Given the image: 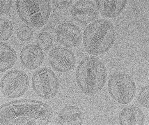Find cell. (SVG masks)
<instances>
[{"label":"cell","mask_w":149,"mask_h":125,"mask_svg":"<svg viewBox=\"0 0 149 125\" xmlns=\"http://www.w3.org/2000/svg\"><path fill=\"white\" fill-rule=\"evenodd\" d=\"M53 115L52 108L42 101L35 100L14 101L1 105V125H46Z\"/></svg>","instance_id":"cell-1"},{"label":"cell","mask_w":149,"mask_h":125,"mask_svg":"<svg viewBox=\"0 0 149 125\" xmlns=\"http://www.w3.org/2000/svg\"><path fill=\"white\" fill-rule=\"evenodd\" d=\"M110 95L117 102L123 104L130 103L136 92L135 82L128 74L121 72L113 73L108 84Z\"/></svg>","instance_id":"cell-5"},{"label":"cell","mask_w":149,"mask_h":125,"mask_svg":"<svg viewBox=\"0 0 149 125\" xmlns=\"http://www.w3.org/2000/svg\"><path fill=\"white\" fill-rule=\"evenodd\" d=\"M32 84L36 94L46 99L55 96L60 86L59 81L55 73L46 68L39 69L34 73Z\"/></svg>","instance_id":"cell-6"},{"label":"cell","mask_w":149,"mask_h":125,"mask_svg":"<svg viewBox=\"0 0 149 125\" xmlns=\"http://www.w3.org/2000/svg\"><path fill=\"white\" fill-rule=\"evenodd\" d=\"M57 41L69 48L77 47L81 44L83 35L79 27L71 23L59 26L56 29Z\"/></svg>","instance_id":"cell-10"},{"label":"cell","mask_w":149,"mask_h":125,"mask_svg":"<svg viewBox=\"0 0 149 125\" xmlns=\"http://www.w3.org/2000/svg\"><path fill=\"white\" fill-rule=\"evenodd\" d=\"M121 125H143L145 116L141 109L135 105L125 107L120 113L119 118Z\"/></svg>","instance_id":"cell-13"},{"label":"cell","mask_w":149,"mask_h":125,"mask_svg":"<svg viewBox=\"0 0 149 125\" xmlns=\"http://www.w3.org/2000/svg\"><path fill=\"white\" fill-rule=\"evenodd\" d=\"M18 38L23 42L30 41L33 36V32L31 27L27 25L23 24L19 26L17 30Z\"/></svg>","instance_id":"cell-19"},{"label":"cell","mask_w":149,"mask_h":125,"mask_svg":"<svg viewBox=\"0 0 149 125\" xmlns=\"http://www.w3.org/2000/svg\"><path fill=\"white\" fill-rule=\"evenodd\" d=\"M0 21L1 40L2 41H6L8 40L13 34V25L8 19L2 18Z\"/></svg>","instance_id":"cell-18"},{"label":"cell","mask_w":149,"mask_h":125,"mask_svg":"<svg viewBox=\"0 0 149 125\" xmlns=\"http://www.w3.org/2000/svg\"><path fill=\"white\" fill-rule=\"evenodd\" d=\"M107 75L102 61L97 57L89 56L84 58L78 65L76 80L82 92L86 95L92 96L103 88Z\"/></svg>","instance_id":"cell-2"},{"label":"cell","mask_w":149,"mask_h":125,"mask_svg":"<svg viewBox=\"0 0 149 125\" xmlns=\"http://www.w3.org/2000/svg\"><path fill=\"white\" fill-rule=\"evenodd\" d=\"M43 50L36 44H29L24 47L20 53L21 63L26 68L32 70L42 64L44 58Z\"/></svg>","instance_id":"cell-11"},{"label":"cell","mask_w":149,"mask_h":125,"mask_svg":"<svg viewBox=\"0 0 149 125\" xmlns=\"http://www.w3.org/2000/svg\"><path fill=\"white\" fill-rule=\"evenodd\" d=\"M13 3V1L10 0H1L0 10L1 15H5L8 13L12 7Z\"/></svg>","instance_id":"cell-21"},{"label":"cell","mask_w":149,"mask_h":125,"mask_svg":"<svg viewBox=\"0 0 149 125\" xmlns=\"http://www.w3.org/2000/svg\"><path fill=\"white\" fill-rule=\"evenodd\" d=\"M48 61L51 67L59 72L65 73L73 70L76 65V58L71 50L57 46L49 52Z\"/></svg>","instance_id":"cell-8"},{"label":"cell","mask_w":149,"mask_h":125,"mask_svg":"<svg viewBox=\"0 0 149 125\" xmlns=\"http://www.w3.org/2000/svg\"><path fill=\"white\" fill-rule=\"evenodd\" d=\"M29 83V77L25 72L19 70H11L2 78L1 91L7 98H16L24 94L28 89Z\"/></svg>","instance_id":"cell-7"},{"label":"cell","mask_w":149,"mask_h":125,"mask_svg":"<svg viewBox=\"0 0 149 125\" xmlns=\"http://www.w3.org/2000/svg\"><path fill=\"white\" fill-rule=\"evenodd\" d=\"M56 40V29L48 26L43 29L38 35L36 43L42 50H48L53 47Z\"/></svg>","instance_id":"cell-17"},{"label":"cell","mask_w":149,"mask_h":125,"mask_svg":"<svg viewBox=\"0 0 149 125\" xmlns=\"http://www.w3.org/2000/svg\"><path fill=\"white\" fill-rule=\"evenodd\" d=\"M116 38L115 27L112 22L107 19L97 20L90 23L84 30V48L91 55H100L111 48Z\"/></svg>","instance_id":"cell-3"},{"label":"cell","mask_w":149,"mask_h":125,"mask_svg":"<svg viewBox=\"0 0 149 125\" xmlns=\"http://www.w3.org/2000/svg\"><path fill=\"white\" fill-rule=\"evenodd\" d=\"M17 54L15 50L5 43L0 45V72H5L16 63Z\"/></svg>","instance_id":"cell-16"},{"label":"cell","mask_w":149,"mask_h":125,"mask_svg":"<svg viewBox=\"0 0 149 125\" xmlns=\"http://www.w3.org/2000/svg\"><path fill=\"white\" fill-rule=\"evenodd\" d=\"M84 112L75 106H68L63 108L57 118L58 124L61 125H81L84 119Z\"/></svg>","instance_id":"cell-12"},{"label":"cell","mask_w":149,"mask_h":125,"mask_svg":"<svg viewBox=\"0 0 149 125\" xmlns=\"http://www.w3.org/2000/svg\"><path fill=\"white\" fill-rule=\"evenodd\" d=\"M15 6L22 21L33 28H41L48 20L51 11L49 1L17 0Z\"/></svg>","instance_id":"cell-4"},{"label":"cell","mask_w":149,"mask_h":125,"mask_svg":"<svg viewBox=\"0 0 149 125\" xmlns=\"http://www.w3.org/2000/svg\"><path fill=\"white\" fill-rule=\"evenodd\" d=\"M96 4L99 10L105 17L115 18L123 12L127 4V1H96Z\"/></svg>","instance_id":"cell-14"},{"label":"cell","mask_w":149,"mask_h":125,"mask_svg":"<svg viewBox=\"0 0 149 125\" xmlns=\"http://www.w3.org/2000/svg\"><path fill=\"white\" fill-rule=\"evenodd\" d=\"M53 10L54 18L56 22L61 24L71 22L73 17L71 13L73 1H56Z\"/></svg>","instance_id":"cell-15"},{"label":"cell","mask_w":149,"mask_h":125,"mask_svg":"<svg viewBox=\"0 0 149 125\" xmlns=\"http://www.w3.org/2000/svg\"><path fill=\"white\" fill-rule=\"evenodd\" d=\"M149 85L143 87L139 94L138 100L139 103L144 107L149 108Z\"/></svg>","instance_id":"cell-20"},{"label":"cell","mask_w":149,"mask_h":125,"mask_svg":"<svg viewBox=\"0 0 149 125\" xmlns=\"http://www.w3.org/2000/svg\"><path fill=\"white\" fill-rule=\"evenodd\" d=\"M71 13L73 18L77 22L87 24L95 21L99 16L100 12L93 1L82 0L74 4Z\"/></svg>","instance_id":"cell-9"}]
</instances>
